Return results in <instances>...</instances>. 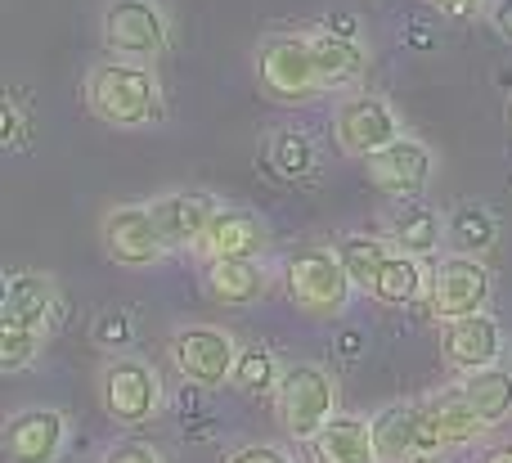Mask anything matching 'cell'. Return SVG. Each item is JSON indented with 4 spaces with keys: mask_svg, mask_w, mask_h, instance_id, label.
Masks as SVG:
<instances>
[{
    "mask_svg": "<svg viewBox=\"0 0 512 463\" xmlns=\"http://www.w3.org/2000/svg\"><path fill=\"white\" fill-rule=\"evenodd\" d=\"M86 99L95 108V117H104L108 126H149L158 117V77L144 63L108 59L90 68Z\"/></svg>",
    "mask_w": 512,
    "mask_h": 463,
    "instance_id": "6da1fadb",
    "label": "cell"
},
{
    "mask_svg": "<svg viewBox=\"0 0 512 463\" xmlns=\"http://www.w3.org/2000/svg\"><path fill=\"white\" fill-rule=\"evenodd\" d=\"M283 432L292 441H310L337 414V383L324 365H288L274 387Z\"/></svg>",
    "mask_w": 512,
    "mask_h": 463,
    "instance_id": "7a4b0ae2",
    "label": "cell"
},
{
    "mask_svg": "<svg viewBox=\"0 0 512 463\" xmlns=\"http://www.w3.org/2000/svg\"><path fill=\"white\" fill-rule=\"evenodd\" d=\"M283 279H288V297L297 302V311H306V315H342L355 293V279L346 275L342 257L328 248L292 252Z\"/></svg>",
    "mask_w": 512,
    "mask_h": 463,
    "instance_id": "3957f363",
    "label": "cell"
},
{
    "mask_svg": "<svg viewBox=\"0 0 512 463\" xmlns=\"http://www.w3.org/2000/svg\"><path fill=\"white\" fill-rule=\"evenodd\" d=\"M99 405H104V414L113 423H122V428L149 423L162 405L158 369L140 356H113L99 369Z\"/></svg>",
    "mask_w": 512,
    "mask_h": 463,
    "instance_id": "277c9868",
    "label": "cell"
},
{
    "mask_svg": "<svg viewBox=\"0 0 512 463\" xmlns=\"http://www.w3.org/2000/svg\"><path fill=\"white\" fill-rule=\"evenodd\" d=\"M171 365L185 383L194 387H225L234 383V365H239V347L225 329H212V324H189V329H176L167 342Z\"/></svg>",
    "mask_w": 512,
    "mask_h": 463,
    "instance_id": "5b68a950",
    "label": "cell"
},
{
    "mask_svg": "<svg viewBox=\"0 0 512 463\" xmlns=\"http://www.w3.org/2000/svg\"><path fill=\"white\" fill-rule=\"evenodd\" d=\"M99 27L117 59H158L167 45V14L153 0H108Z\"/></svg>",
    "mask_w": 512,
    "mask_h": 463,
    "instance_id": "8992f818",
    "label": "cell"
},
{
    "mask_svg": "<svg viewBox=\"0 0 512 463\" xmlns=\"http://www.w3.org/2000/svg\"><path fill=\"white\" fill-rule=\"evenodd\" d=\"M256 72L274 99H310L315 90H324L315 68V45L306 36H270L256 50Z\"/></svg>",
    "mask_w": 512,
    "mask_h": 463,
    "instance_id": "52a82bcc",
    "label": "cell"
},
{
    "mask_svg": "<svg viewBox=\"0 0 512 463\" xmlns=\"http://www.w3.org/2000/svg\"><path fill=\"white\" fill-rule=\"evenodd\" d=\"M104 252L108 261L126 270H144V266H158L162 252H167V239H162L158 221H153V207H140V203H126V207H113L104 216Z\"/></svg>",
    "mask_w": 512,
    "mask_h": 463,
    "instance_id": "ba28073f",
    "label": "cell"
},
{
    "mask_svg": "<svg viewBox=\"0 0 512 463\" xmlns=\"http://www.w3.org/2000/svg\"><path fill=\"white\" fill-rule=\"evenodd\" d=\"M427 293H432V315L441 324L477 315V311H486V302H490V270L481 266L477 257L454 252V257H445L441 266L432 270V288H427Z\"/></svg>",
    "mask_w": 512,
    "mask_h": 463,
    "instance_id": "9c48e42d",
    "label": "cell"
},
{
    "mask_svg": "<svg viewBox=\"0 0 512 463\" xmlns=\"http://www.w3.org/2000/svg\"><path fill=\"white\" fill-rule=\"evenodd\" d=\"M333 126H337V144H342L351 158H373V153H382L387 144L400 140V117L391 113V104L378 95L342 99Z\"/></svg>",
    "mask_w": 512,
    "mask_h": 463,
    "instance_id": "30bf717a",
    "label": "cell"
},
{
    "mask_svg": "<svg viewBox=\"0 0 512 463\" xmlns=\"http://www.w3.org/2000/svg\"><path fill=\"white\" fill-rule=\"evenodd\" d=\"M63 441H68V419L50 405H32V410H18L5 423V459L9 463H54L63 455Z\"/></svg>",
    "mask_w": 512,
    "mask_h": 463,
    "instance_id": "8fae6325",
    "label": "cell"
},
{
    "mask_svg": "<svg viewBox=\"0 0 512 463\" xmlns=\"http://www.w3.org/2000/svg\"><path fill=\"white\" fill-rule=\"evenodd\" d=\"M477 437H486V419L463 401L459 387L423 401V459L441 455V450L472 446Z\"/></svg>",
    "mask_w": 512,
    "mask_h": 463,
    "instance_id": "7c38bea8",
    "label": "cell"
},
{
    "mask_svg": "<svg viewBox=\"0 0 512 463\" xmlns=\"http://www.w3.org/2000/svg\"><path fill=\"white\" fill-rule=\"evenodd\" d=\"M149 207L167 248H203L207 230H212L216 212H221V203L212 194H203V189H176V194L153 198Z\"/></svg>",
    "mask_w": 512,
    "mask_h": 463,
    "instance_id": "4fadbf2b",
    "label": "cell"
},
{
    "mask_svg": "<svg viewBox=\"0 0 512 463\" xmlns=\"http://www.w3.org/2000/svg\"><path fill=\"white\" fill-rule=\"evenodd\" d=\"M364 162H369V180L391 198H418L432 180V149L414 135H400L396 144H387Z\"/></svg>",
    "mask_w": 512,
    "mask_h": 463,
    "instance_id": "5bb4252c",
    "label": "cell"
},
{
    "mask_svg": "<svg viewBox=\"0 0 512 463\" xmlns=\"http://www.w3.org/2000/svg\"><path fill=\"white\" fill-rule=\"evenodd\" d=\"M441 351L454 369L472 374V369H486L499 365L504 356V329H499L495 315L477 311V315H463V320H450L441 333Z\"/></svg>",
    "mask_w": 512,
    "mask_h": 463,
    "instance_id": "9a60e30c",
    "label": "cell"
},
{
    "mask_svg": "<svg viewBox=\"0 0 512 463\" xmlns=\"http://www.w3.org/2000/svg\"><path fill=\"white\" fill-rule=\"evenodd\" d=\"M306 446L315 463H382L373 446V423L355 414H333Z\"/></svg>",
    "mask_w": 512,
    "mask_h": 463,
    "instance_id": "2e32d148",
    "label": "cell"
},
{
    "mask_svg": "<svg viewBox=\"0 0 512 463\" xmlns=\"http://www.w3.org/2000/svg\"><path fill=\"white\" fill-rule=\"evenodd\" d=\"M373 446L382 463H414L423 459V401L387 405L373 414Z\"/></svg>",
    "mask_w": 512,
    "mask_h": 463,
    "instance_id": "e0dca14e",
    "label": "cell"
},
{
    "mask_svg": "<svg viewBox=\"0 0 512 463\" xmlns=\"http://www.w3.org/2000/svg\"><path fill=\"white\" fill-rule=\"evenodd\" d=\"M203 284L212 293V302L221 306H256L270 288L261 257H212L203 270Z\"/></svg>",
    "mask_w": 512,
    "mask_h": 463,
    "instance_id": "ac0fdd59",
    "label": "cell"
},
{
    "mask_svg": "<svg viewBox=\"0 0 512 463\" xmlns=\"http://www.w3.org/2000/svg\"><path fill=\"white\" fill-rule=\"evenodd\" d=\"M265 243H270V239H265L261 216L243 212V207H221L198 252H203L207 261H212V257H261Z\"/></svg>",
    "mask_w": 512,
    "mask_h": 463,
    "instance_id": "d6986e66",
    "label": "cell"
},
{
    "mask_svg": "<svg viewBox=\"0 0 512 463\" xmlns=\"http://www.w3.org/2000/svg\"><path fill=\"white\" fill-rule=\"evenodd\" d=\"M54 315V284L45 275H9L0 297V324H27L45 329Z\"/></svg>",
    "mask_w": 512,
    "mask_h": 463,
    "instance_id": "ffe728a7",
    "label": "cell"
},
{
    "mask_svg": "<svg viewBox=\"0 0 512 463\" xmlns=\"http://www.w3.org/2000/svg\"><path fill=\"white\" fill-rule=\"evenodd\" d=\"M459 396L486 419V428H499V423L512 414V374L499 369V365L472 369V374H463Z\"/></svg>",
    "mask_w": 512,
    "mask_h": 463,
    "instance_id": "44dd1931",
    "label": "cell"
},
{
    "mask_svg": "<svg viewBox=\"0 0 512 463\" xmlns=\"http://www.w3.org/2000/svg\"><path fill=\"white\" fill-rule=\"evenodd\" d=\"M310 45H315V68H319V86L324 90L351 86V81L364 72V63H369L364 45L351 41V36L319 32V36H310Z\"/></svg>",
    "mask_w": 512,
    "mask_h": 463,
    "instance_id": "7402d4cb",
    "label": "cell"
},
{
    "mask_svg": "<svg viewBox=\"0 0 512 463\" xmlns=\"http://www.w3.org/2000/svg\"><path fill=\"white\" fill-rule=\"evenodd\" d=\"M427 288H432V275H427L423 257H409V252H391L387 266L373 279V297H378L382 306H409V302H418Z\"/></svg>",
    "mask_w": 512,
    "mask_h": 463,
    "instance_id": "603a6c76",
    "label": "cell"
},
{
    "mask_svg": "<svg viewBox=\"0 0 512 463\" xmlns=\"http://www.w3.org/2000/svg\"><path fill=\"white\" fill-rule=\"evenodd\" d=\"M441 212L427 203H405L396 216H391V239H396L400 252H409V257H432L436 248H441Z\"/></svg>",
    "mask_w": 512,
    "mask_h": 463,
    "instance_id": "cb8c5ba5",
    "label": "cell"
},
{
    "mask_svg": "<svg viewBox=\"0 0 512 463\" xmlns=\"http://www.w3.org/2000/svg\"><path fill=\"white\" fill-rule=\"evenodd\" d=\"M445 243L454 252H463V257H481V252L495 248V216L477 203L454 207L450 221H445Z\"/></svg>",
    "mask_w": 512,
    "mask_h": 463,
    "instance_id": "d4e9b609",
    "label": "cell"
},
{
    "mask_svg": "<svg viewBox=\"0 0 512 463\" xmlns=\"http://www.w3.org/2000/svg\"><path fill=\"white\" fill-rule=\"evenodd\" d=\"M337 257H342L346 275L355 279V288H364V293H373V279H378V270L387 266V239H373V234H346L342 243H337Z\"/></svg>",
    "mask_w": 512,
    "mask_h": 463,
    "instance_id": "484cf974",
    "label": "cell"
},
{
    "mask_svg": "<svg viewBox=\"0 0 512 463\" xmlns=\"http://www.w3.org/2000/svg\"><path fill=\"white\" fill-rule=\"evenodd\" d=\"M279 374L283 369L270 347H248V351H239V365H234V387L248 396H265L279 387Z\"/></svg>",
    "mask_w": 512,
    "mask_h": 463,
    "instance_id": "4316f807",
    "label": "cell"
},
{
    "mask_svg": "<svg viewBox=\"0 0 512 463\" xmlns=\"http://www.w3.org/2000/svg\"><path fill=\"white\" fill-rule=\"evenodd\" d=\"M270 167L279 171L283 180H301L315 171V144L301 131H279L270 140Z\"/></svg>",
    "mask_w": 512,
    "mask_h": 463,
    "instance_id": "83f0119b",
    "label": "cell"
},
{
    "mask_svg": "<svg viewBox=\"0 0 512 463\" xmlns=\"http://www.w3.org/2000/svg\"><path fill=\"white\" fill-rule=\"evenodd\" d=\"M45 329H27V324H0V369L5 374H18L36 360L41 351Z\"/></svg>",
    "mask_w": 512,
    "mask_h": 463,
    "instance_id": "f1b7e54d",
    "label": "cell"
},
{
    "mask_svg": "<svg viewBox=\"0 0 512 463\" xmlns=\"http://www.w3.org/2000/svg\"><path fill=\"white\" fill-rule=\"evenodd\" d=\"M95 342H99V347H108V351L126 347V342H131V311H122V306H108V311H99Z\"/></svg>",
    "mask_w": 512,
    "mask_h": 463,
    "instance_id": "f546056e",
    "label": "cell"
},
{
    "mask_svg": "<svg viewBox=\"0 0 512 463\" xmlns=\"http://www.w3.org/2000/svg\"><path fill=\"white\" fill-rule=\"evenodd\" d=\"M221 463H297L288 455L283 446H270V441H252V446H239V450H230Z\"/></svg>",
    "mask_w": 512,
    "mask_h": 463,
    "instance_id": "4dcf8cb0",
    "label": "cell"
},
{
    "mask_svg": "<svg viewBox=\"0 0 512 463\" xmlns=\"http://www.w3.org/2000/svg\"><path fill=\"white\" fill-rule=\"evenodd\" d=\"M99 463H162V450L149 441H117Z\"/></svg>",
    "mask_w": 512,
    "mask_h": 463,
    "instance_id": "1f68e13d",
    "label": "cell"
},
{
    "mask_svg": "<svg viewBox=\"0 0 512 463\" xmlns=\"http://www.w3.org/2000/svg\"><path fill=\"white\" fill-rule=\"evenodd\" d=\"M0 135H5V144H18L23 140V117H18V108L9 104H0Z\"/></svg>",
    "mask_w": 512,
    "mask_h": 463,
    "instance_id": "d6a6232c",
    "label": "cell"
},
{
    "mask_svg": "<svg viewBox=\"0 0 512 463\" xmlns=\"http://www.w3.org/2000/svg\"><path fill=\"white\" fill-rule=\"evenodd\" d=\"M432 5L450 18H477L481 9H486V0H432Z\"/></svg>",
    "mask_w": 512,
    "mask_h": 463,
    "instance_id": "836d02e7",
    "label": "cell"
},
{
    "mask_svg": "<svg viewBox=\"0 0 512 463\" xmlns=\"http://www.w3.org/2000/svg\"><path fill=\"white\" fill-rule=\"evenodd\" d=\"M324 32H333V36H360V23H355V14H328V27Z\"/></svg>",
    "mask_w": 512,
    "mask_h": 463,
    "instance_id": "e575fe53",
    "label": "cell"
},
{
    "mask_svg": "<svg viewBox=\"0 0 512 463\" xmlns=\"http://www.w3.org/2000/svg\"><path fill=\"white\" fill-rule=\"evenodd\" d=\"M490 23H495V32L504 36V41L512 45V0H499L495 14H490Z\"/></svg>",
    "mask_w": 512,
    "mask_h": 463,
    "instance_id": "d590c367",
    "label": "cell"
},
{
    "mask_svg": "<svg viewBox=\"0 0 512 463\" xmlns=\"http://www.w3.org/2000/svg\"><path fill=\"white\" fill-rule=\"evenodd\" d=\"M436 36L427 32V27H409V45H418V50H427V45H432Z\"/></svg>",
    "mask_w": 512,
    "mask_h": 463,
    "instance_id": "8d00e7d4",
    "label": "cell"
},
{
    "mask_svg": "<svg viewBox=\"0 0 512 463\" xmlns=\"http://www.w3.org/2000/svg\"><path fill=\"white\" fill-rule=\"evenodd\" d=\"M342 356H346V360L360 356V333H342Z\"/></svg>",
    "mask_w": 512,
    "mask_h": 463,
    "instance_id": "74e56055",
    "label": "cell"
},
{
    "mask_svg": "<svg viewBox=\"0 0 512 463\" xmlns=\"http://www.w3.org/2000/svg\"><path fill=\"white\" fill-rule=\"evenodd\" d=\"M481 463H512V446H499V450H490V455L481 459Z\"/></svg>",
    "mask_w": 512,
    "mask_h": 463,
    "instance_id": "f35d334b",
    "label": "cell"
},
{
    "mask_svg": "<svg viewBox=\"0 0 512 463\" xmlns=\"http://www.w3.org/2000/svg\"><path fill=\"white\" fill-rule=\"evenodd\" d=\"M414 463H436V459H414Z\"/></svg>",
    "mask_w": 512,
    "mask_h": 463,
    "instance_id": "ab89813d",
    "label": "cell"
}]
</instances>
